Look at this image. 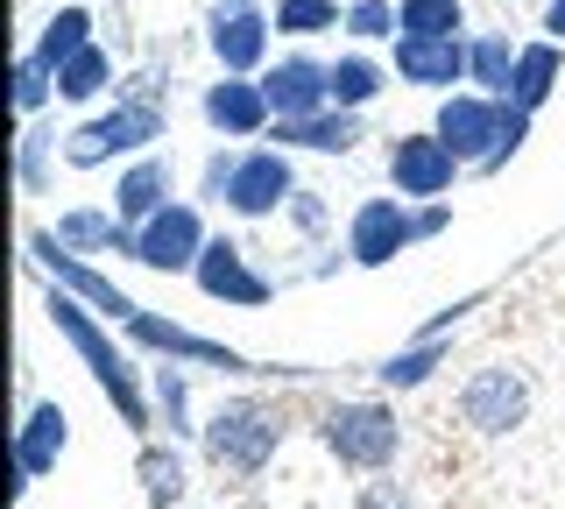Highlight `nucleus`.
<instances>
[{"instance_id": "nucleus-1", "label": "nucleus", "mask_w": 565, "mask_h": 509, "mask_svg": "<svg viewBox=\"0 0 565 509\" xmlns=\"http://www.w3.org/2000/svg\"><path fill=\"white\" fill-rule=\"evenodd\" d=\"M43 319L50 332L71 347V354L85 361V375L99 382V396L114 403V417L128 425L135 438H149L156 432V396H149V361L128 347V332H120L114 319H99L93 305H85L78 290H64V284H50L43 276Z\"/></svg>"}, {"instance_id": "nucleus-2", "label": "nucleus", "mask_w": 565, "mask_h": 509, "mask_svg": "<svg viewBox=\"0 0 565 509\" xmlns=\"http://www.w3.org/2000/svg\"><path fill=\"white\" fill-rule=\"evenodd\" d=\"M290 446V417L282 403H269L262 390H234L205 411V432H199V460L226 481H262L276 467V453Z\"/></svg>"}, {"instance_id": "nucleus-3", "label": "nucleus", "mask_w": 565, "mask_h": 509, "mask_svg": "<svg viewBox=\"0 0 565 509\" xmlns=\"http://www.w3.org/2000/svg\"><path fill=\"white\" fill-rule=\"evenodd\" d=\"M311 438L326 446V460L340 474H388V467H403V446H411L396 396H382V390L375 396H332L311 417Z\"/></svg>"}, {"instance_id": "nucleus-4", "label": "nucleus", "mask_w": 565, "mask_h": 509, "mask_svg": "<svg viewBox=\"0 0 565 509\" xmlns=\"http://www.w3.org/2000/svg\"><path fill=\"white\" fill-rule=\"evenodd\" d=\"M170 142V99L149 93H114V107L85 114L78 128H64V170H106V163H135V156Z\"/></svg>"}, {"instance_id": "nucleus-5", "label": "nucleus", "mask_w": 565, "mask_h": 509, "mask_svg": "<svg viewBox=\"0 0 565 509\" xmlns=\"http://www.w3.org/2000/svg\"><path fill=\"white\" fill-rule=\"evenodd\" d=\"M452 411H459V425H467L473 438H516L530 425V411H537V390H530V375L523 368H509V361H488V368H473L467 382H459V396H452Z\"/></svg>"}, {"instance_id": "nucleus-6", "label": "nucleus", "mask_w": 565, "mask_h": 509, "mask_svg": "<svg viewBox=\"0 0 565 509\" xmlns=\"http://www.w3.org/2000/svg\"><path fill=\"white\" fill-rule=\"evenodd\" d=\"M382 170H388V191H403V199H452L459 178H467V163L452 156V142H446L438 128H403V135H388Z\"/></svg>"}, {"instance_id": "nucleus-7", "label": "nucleus", "mask_w": 565, "mask_h": 509, "mask_svg": "<svg viewBox=\"0 0 565 509\" xmlns=\"http://www.w3.org/2000/svg\"><path fill=\"white\" fill-rule=\"evenodd\" d=\"M417 248V199L403 191H375V199H353L347 213V255L353 269H388Z\"/></svg>"}, {"instance_id": "nucleus-8", "label": "nucleus", "mask_w": 565, "mask_h": 509, "mask_svg": "<svg viewBox=\"0 0 565 509\" xmlns=\"http://www.w3.org/2000/svg\"><path fill=\"white\" fill-rule=\"evenodd\" d=\"M276 14L262 8V0H220V8L205 14V50L220 72H247L262 78L276 64Z\"/></svg>"}, {"instance_id": "nucleus-9", "label": "nucleus", "mask_w": 565, "mask_h": 509, "mask_svg": "<svg viewBox=\"0 0 565 509\" xmlns=\"http://www.w3.org/2000/svg\"><path fill=\"white\" fill-rule=\"evenodd\" d=\"M205 241H212L205 205L199 199H170L156 220L135 226V262H141V269H156V276H191V269H199V255H205Z\"/></svg>"}, {"instance_id": "nucleus-10", "label": "nucleus", "mask_w": 565, "mask_h": 509, "mask_svg": "<svg viewBox=\"0 0 565 509\" xmlns=\"http://www.w3.org/2000/svg\"><path fill=\"white\" fill-rule=\"evenodd\" d=\"M191 284H199V297H212V305H226V311H269L276 305V276L262 269L234 234H212L205 241Z\"/></svg>"}, {"instance_id": "nucleus-11", "label": "nucleus", "mask_w": 565, "mask_h": 509, "mask_svg": "<svg viewBox=\"0 0 565 509\" xmlns=\"http://www.w3.org/2000/svg\"><path fill=\"white\" fill-rule=\"evenodd\" d=\"M297 199V156L276 142H241V170L234 191H226V213L234 220H282V205Z\"/></svg>"}, {"instance_id": "nucleus-12", "label": "nucleus", "mask_w": 565, "mask_h": 509, "mask_svg": "<svg viewBox=\"0 0 565 509\" xmlns=\"http://www.w3.org/2000/svg\"><path fill=\"white\" fill-rule=\"evenodd\" d=\"M199 120L212 128V142H269L276 107H269V93H262V78L220 72V78L199 93Z\"/></svg>"}, {"instance_id": "nucleus-13", "label": "nucleus", "mask_w": 565, "mask_h": 509, "mask_svg": "<svg viewBox=\"0 0 565 509\" xmlns=\"http://www.w3.org/2000/svg\"><path fill=\"white\" fill-rule=\"evenodd\" d=\"M71 446V411L57 396H29L22 425H14V496H29L35 481H50Z\"/></svg>"}, {"instance_id": "nucleus-14", "label": "nucleus", "mask_w": 565, "mask_h": 509, "mask_svg": "<svg viewBox=\"0 0 565 509\" xmlns=\"http://www.w3.org/2000/svg\"><path fill=\"white\" fill-rule=\"evenodd\" d=\"M262 93H269L276 120H305L332 107V57H318L311 43H290L282 57L262 72Z\"/></svg>"}, {"instance_id": "nucleus-15", "label": "nucleus", "mask_w": 565, "mask_h": 509, "mask_svg": "<svg viewBox=\"0 0 565 509\" xmlns=\"http://www.w3.org/2000/svg\"><path fill=\"white\" fill-rule=\"evenodd\" d=\"M388 72H396V85H411V93L446 99L467 85V36H396L388 43Z\"/></svg>"}, {"instance_id": "nucleus-16", "label": "nucleus", "mask_w": 565, "mask_h": 509, "mask_svg": "<svg viewBox=\"0 0 565 509\" xmlns=\"http://www.w3.org/2000/svg\"><path fill=\"white\" fill-rule=\"evenodd\" d=\"M431 128L452 142V156L467 170H481V156L502 142V99H488V93H473V85H459V93H446L431 107Z\"/></svg>"}, {"instance_id": "nucleus-17", "label": "nucleus", "mask_w": 565, "mask_h": 509, "mask_svg": "<svg viewBox=\"0 0 565 509\" xmlns=\"http://www.w3.org/2000/svg\"><path fill=\"white\" fill-rule=\"evenodd\" d=\"M135 488L149 509H191V446L170 432L135 438Z\"/></svg>"}, {"instance_id": "nucleus-18", "label": "nucleus", "mask_w": 565, "mask_h": 509, "mask_svg": "<svg viewBox=\"0 0 565 509\" xmlns=\"http://www.w3.org/2000/svg\"><path fill=\"white\" fill-rule=\"evenodd\" d=\"M177 199V156L170 149H149V156H135V163H120L114 170V213L128 220V226H141V220H156L163 205Z\"/></svg>"}, {"instance_id": "nucleus-19", "label": "nucleus", "mask_w": 565, "mask_h": 509, "mask_svg": "<svg viewBox=\"0 0 565 509\" xmlns=\"http://www.w3.org/2000/svg\"><path fill=\"white\" fill-rule=\"evenodd\" d=\"M269 142L290 149V156H353V149L367 142V114L326 107V114H305V120H276Z\"/></svg>"}, {"instance_id": "nucleus-20", "label": "nucleus", "mask_w": 565, "mask_h": 509, "mask_svg": "<svg viewBox=\"0 0 565 509\" xmlns=\"http://www.w3.org/2000/svg\"><path fill=\"white\" fill-rule=\"evenodd\" d=\"M438 368H452V332H411V340L396 347V354H382L367 375H375L382 396H411L424 382L438 375Z\"/></svg>"}, {"instance_id": "nucleus-21", "label": "nucleus", "mask_w": 565, "mask_h": 509, "mask_svg": "<svg viewBox=\"0 0 565 509\" xmlns=\"http://www.w3.org/2000/svg\"><path fill=\"white\" fill-rule=\"evenodd\" d=\"M50 234L78 255H114V262H135V226L114 213V205H64Z\"/></svg>"}, {"instance_id": "nucleus-22", "label": "nucleus", "mask_w": 565, "mask_h": 509, "mask_svg": "<svg viewBox=\"0 0 565 509\" xmlns=\"http://www.w3.org/2000/svg\"><path fill=\"white\" fill-rule=\"evenodd\" d=\"M191 375H199V368H184V361H149L156 432H170V438H184V446H199L205 417H199V403H191Z\"/></svg>"}, {"instance_id": "nucleus-23", "label": "nucleus", "mask_w": 565, "mask_h": 509, "mask_svg": "<svg viewBox=\"0 0 565 509\" xmlns=\"http://www.w3.org/2000/svg\"><path fill=\"white\" fill-rule=\"evenodd\" d=\"M396 85V72H388V57L382 50H367V43H347L340 57H332V107H353V114H367L375 99Z\"/></svg>"}, {"instance_id": "nucleus-24", "label": "nucleus", "mask_w": 565, "mask_h": 509, "mask_svg": "<svg viewBox=\"0 0 565 509\" xmlns=\"http://www.w3.org/2000/svg\"><path fill=\"white\" fill-rule=\"evenodd\" d=\"M558 78H565V43L558 36H530L523 57H516V78H509V107L544 114L552 93H558Z\"/></svg>"}, {"instance_id": "nucleus-25", "label": "nucleus", "mask_w": 565, "mask_h": 509, "mask_svg": "<svg viewBox=\"0 0 565 509\" xmlns=\"http://www.w3.org/2000/svg\"><path fill=\"white\" fill-rule=\"evenodd\" d=\"M85 43H99V14L85 8V0H64L57 14H43V29L29 36V57L50 64V72H64L71 57H78Z\"/></svg>"}, {"instance_id": "nucleus-26", "label": "nucleus", "mask_w": 565, "mask_h": 509, "mask_svg": "<svg viewBox=\"0 0 565 509\" xmlns=\"http://www.w3.org/2000/svg\"><path fill=\"white\" fill-rule=\"evenodd\" d=\"M57 163H64L57 120H50V114L22 120V142H14V191H22V199H43L50 178H57Z\"/></svg>"}, {"instance_id": "nucleus-27", "label": "nucleus", "mask_w": 565, "mask_h": 509, "mask_svg": "<svg viewBox=\"0 0 565 509\" xmlns=\"http://www.w3.org/2000/svg\"><path fill=\"white\" fill-rule=\"evenodd\" d=\"M523 43L509 29H467V85L488 99H509V78H516Z\"/></svg>"}, {"instance_id": "nucleus-28", "label": "nucleus", "mask_w": 565, "mask_h": 509, "mask_svg": "<svg viewBox=\"0 0 565 509\" xmlns=\"http://www.w3.org/2000/svg\"><path fill=\"white\" fill-rule=\"evenodd\" d=\"M106 93H120V57L106 43H85L78 57L57 72V99L64 107H93V99H106Z\"/></svg>"}, {"instance_id": "nucleus-29", "label": "nucleus", "mask_w": 565, "mask_h": 509, "mask_svg": "<svg viewBox=\"0 0 565 509\" xmlns=\"http://www.w3.org/2000/svg\"><path fill=\"white\" fill-rule=\"evenodd\" d=\"M269 14L282 43H318L347 29V0H269Z\"/></svg>"}, {"instance_id": "nucleus-30", "label": "nucleus", "mask_w": 565, "mask_h": 509, "mask_svg": "<svg viewBox=\"0 0 565 509\" xmlns=\"http://www.w3.org/2000/svg\"><path fill=\"white\" fill-rule=\"evenodd\" d=\"M340 36H347V43H367V50L396 43V36H403L396 0H347V29H340Z\"/></svg>"}, {"instance_id": "nucleus-31", "label": "nucleus", "mask_w": 565, "mask_h": 509, "mask_svg": "<svg viewBox=\"0 0 565 509\" xmlns=\"http://www.w3.org/2000/svg\"><path fill=\"white\" fill-rule=\"evenodd\" d=\"M403 36H467V0H396Z\"/></svg>"}, {"instance_id": "nucleus-32", "label": "nucleus", "mask_w": 565, "mask_h": 509, "mask_svg": "<svg viewBox=\"0 0 565 509\" xmlns=\"http://www.w3.org/2000/svg\"><path fill=\"white\" fill-rule=\"evenodd\" d=\"M50 107H57V72L35 64L29 50H22V57H14V114L35 120V114H50Z\"/></svg>"}, {"instance_id": "nucleus-33", "label": "nucleus", "mask_w": 565, "mask_h": 509, "mask_svg": "<svg viewBox=\"0 0 565 509\" xmlns=\"http://www.w3.org/2000/svg\"><path fill=\"white\" fill-rule=\"evenodd\" d=\"M234 170H241V142H212L205 163H199V184H191V199H199V205H226V191H234Z\"/></svg>"}, {"instance_id": "nucleus-34", "label": "nucleus", "mask_w": 565, "mask_h": 509, "mask_svg": "<svg viewBox=\"0 0 565 509\" xmlns=\"http://www.w3.org/2000/svg\"><path fill=\"white\" fill-rule=\"evenodd\" d=\"M530 128H537V114H523V107H509L502 99V142H494L488 156H481V170H473V178H494V170H509L523 156V142H530Z\"/></svg>"}, {"instance_id": "nucleus-35", "label": "nucleus", "mask_w": 565, "mask_h": 509, "mask_svg": "<svg viewBox=\"0 0 565 509\" xmlns=\"http://www.w3.org/2000/svg\"><path fill=\"white\" fill-rule=\"evenodd\" d=\"M353 509H424V502H417V488L403 481L396 467H388V474H361V488H353Z\"/></svg>"}, {"instance_id": "nucleus-36", "label": "nucleus", "mask_w": 565, "mask_h": 509, "mask_svg": "<svg viewBox=\"0 0 565 509\" xmlns=\"http://www.w3.org/2000/svg\"><path fill=\"white\" fill-rule=\"evenodd\" d=\"M282 226H290L297 241H326V234H332V205H326V191H305V184H297V199L282 205Z\"/></svg>"}, {"instance_id": "nucleus-37", "label": "nucleus", "mask_w": 565, "mask_h": 509, "mask_svg": "<svg viewBox=\"0 0 565 509\" xmlns=\"http://www.w3.org/2000/svg\"><path fill=\"white\" fill-rule=\"evenodd\" d=\"M481 305H488V284H481V290H467V297H452V305H438V311H431V319H424L417 332H459V326H467Z\"/></svg>"}, {"instance_id": "nucleus-38", "label": "nucleus", "mask_w": 565, "mask_h": 509, "mask_svg": "<svg viewBox=\"0 0 565 509\" xmlns=\"http://www.w3.org/2000/svg\"><path fill=\"white\" fill-rule=\"evenodd\" d=\"M438 234H452V199H417V248Z\"/></svg>"}, {"instance_id": "nucleus-39", "label": "nucleus", "mask_w": 565, "mask_h": 509, "mask_svg": "<svg viewBox=\"0 0 565 509\" xmlns=\"http://www.w3.org/2000/svg\"><path fill=\"white\" fill-rule=\"evenodd\" d=\"M537 36H558V43H565V0H544V14H537Z\"/></svg>"}]
</instances>
